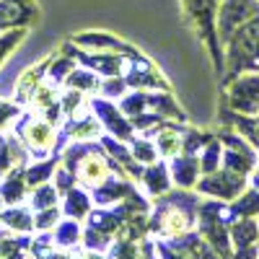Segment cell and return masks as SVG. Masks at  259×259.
<instances>
[{
  "instance_id": "6",
  "label": "cell",
  "mask_w": 259,
  "mask_h": 259,
  "mask_svg": "<svg viewBox=\"0 0 259 259\" xmlns=\"http://www.w3.org/2000/svg\"><path fill=\"white\" fill-rule=\"evenodd\" d=\"M21 135H24L26 145H29L31 150H39V153H45L47 148L55 145V130H52V122L29 119L26 127L21 130Z\"/></svg>"
},
{
  "instance_id": "7",
  "label": "cell",
  "mask_w": 259,
  "mask_h": 259,
  "mask_svg": "<svg viewBox=\"0 0 259 259\" xmlns=\"http://www.w3.org/2000/svg\"><path fill=\"white\" fill-rule=\"evenodd\" d=\"M106 171H109V168H106V161L99 153H89L83 158V163H80L78 177H80L83 184H99V182H104Z\"/></svg>"
},
{
  "instance_id": "10",
  "label": "cell",
  "mask_w": 259,
  "mask_h": 259,
  "mask_svg": "<svg viewBox=\"0 0 259 259\" xmlns=\"http://www.w3.org/2000/svg\"><path fill=\"white\" fill-rule=\"evenodd\" d=\"M182 148V135L177 133V130H161V135H158V150H161V156H174L177 150Z\"/></svg>"
},
{
  "instance_id": "16",
  "label": "cell",
  "mask_w": 259,
  "mask_h": 259,
  "mask_svg": "<svg viewBox=\"0 0 259 259\" xmlns=\"http://www.w3.org/2000/svg\"><path fill=\"white\" fill-rule=\"evenodd\" d=\"M135 156L143 158V161H153V158H156V150H150L148 143H138V145H135Z\"/></svg>"
},
{
  "instance_id": "12",
  "label": "cell",
  "mask_w": 259,
  "mask_h": 259,
  "mask_svg": "<svg viewBox=\"0 0 259 259\" xmlns=\"http://www.w3.org/2000/svg\"><path fill=\"white\" fill-rule=\"evenodd\" d=\"M145 179L150 184V192H166V187H168V177H166L163 166H150L145 171Z\"/></svg>"
},
{
  "instance_id": "9",
  "label": "cell",
  "mask_w": 259,
  "mask_h": 259,
  "mask_svg": "<svg viewBox=\"0 0 259 259\" xmlns=\"http://www.w3.org/2000/svg\"><path fill=\"white\" fill-rule=\"evenodd\" d=\"M26 34H29V29H26V26H21V29H8L3 36H0V65H3L6 57L21 45V41L26 39Z\"/></svg>"
},
{
  "instance_id": "5",
  "label": "cell",
  "mask_w": 259,
  "mask_h": 259,
  "mask_svg": "<svg viewBox=\"0 0 259 259\" xmlns=\"http://www.w3.org/2000/svg\"><path fill=\"white\" fill-rule=\"evenodd\" d=\"M39 21V8L34 0H0V34L8 29L31 26Z\"/></svg>"
},
{
  "instance_id": "3",
  "label": "cell",
  "mask_w": 259,
  "mask_h": 259,
  "mask_svg": "<svg viewBox=\"0 0 259 259\" xmlns=\"http://www.w3.org/2000/svg\"><path fill=\"white\" fill-rule=\"evenodd\" d=\"M254 13H259L256 0H226L218 11V39L228 41L233 31L244 26V21H249Z\"/></svg>"
},
{
  "instance_id": "1",
  "label": "cell",
  "mask_w": 259,
  "mask_h": 259,
  "mask_svg": "<svg viewBox=\"0 0 259 259\" xmlns=\"http://www.w3.org/2000/svg\"><path fill=\"white\" fill-rule=\"evenodd\" d=\"M182 11H184L187 24L194 29V34L210 50V57L215 62V73L223 75V50H221V39H218V24H215L218 0H182Z\"/></svg>"
},
{
  "instance_id": "14",
  "label": "cell",
  "mask_w": 259,
  "mask_h": 259,
  "mask_svg": "<svg viewBox=\"0 0 259 259\" xmlns=\"http://www.w3.org/2000/svg\"><path fill=\"white\" fill-rule=\"evenodd\" d=\"M85 210H89V202H85V197H83V194H78V192H73V194H70V202H68V212H70V215H83Z\"/></svg>"
},
{
  "instance_id": "4",
  "label": "cell",
  "mask_w": 259,
  "mask_h": 259,
  "mask_svg": "<svg viewBox=\"0 0 259 259\" xmlns=\"http://www.w3.org/2000/svg\"><path fill=\"white\" fill-rule=\"evenodd\" d=\"M226 101L236 112H244V114L259 112V75H244L233 85H228Z\"/></svg>"
},
{
  "instance_id": "8",
  "label": "cell",
  "mask_w": 259,
  "mask_h": 259,
  "mask_svg": "<svg viewBox=\"0 0 259 259\" xmlns=\"http://www.w3.org/2000/svg\"><path fill=\"white\" fill-rule=\"evenodd\" d=\"M94 106H96V114L104 119V124L109 127L114 135H119V138H130V135H133L130 124L122 122V117H117V109H114L112 104H106V101H94Z\"/></svg>"
},
{
  "instance_id": "17",
  "label": "cell",
  "mask_w": 259,
  "mask_h": 259,
  "mask_svg": "<svg viewBox=\"0 0 259 259\" xmlns=\"http://www.w3.org/2000/svg\"><path fill=\"white\" fill-rule=\"evenodd\" d=\"M18 109H16V106L13 104H6V101H0V124H3V122H8L13 114H16Z\"/></svg>"
},
{
  "instance_id": "11",
  "label": "cell",
  "mask_w": 259,
  "mask_h": 259,
  "mask_svg": "<svg viewBox=\"0 0 259 259\" xmlns=\"http://www.w3.org/2000/svg\"><path fill=\"white\" fill-rule=\"evenodd\" d=\"M194 174H197V163H194L189 156L187 158H179L174 163V177L179 184H192L194 182Z\"/></svg>"
},
{
  "instance_id": "2",
  "label": "cell",
  "mask_w": 259,
  "mask_h": 259,
  "mask_svg": "<svg viewBox=\"0 0 259 259\" xmlns=\"http://www.w3.org/2000/svg\"><path fill=\"white\" fill-rule=\"evenodd\" d=\"M231 50H228V78H233L241 70L259 68V13L254 21L239 26L233 31Z\"/></svg>"
},
{
  "instance_id": "15",
  "label": "cell",
  "mask_w": 259,
  "mask_h": 259,
  "mask_svg": "<svg viewBox=\"0 0 259 259\" xmlns=\"http://www.w3.org/2000/svg\"><path fill=\"white\" fill-rule=\"evenodd\" d=\"M6 221H8L11 226H18V228H29V226H31V221H29L26 212H8Z\"/></svg>"
},
{
  "instance_id": "13",
  "label": "cell",
  "mask_w": 259,
  "mask_h": 259,
  "mask_svg": "<svg viewBox=\"0 0 259 259\" xmlns=\"http://www.w3.org/2000/svg\"><path fill=\"white\" fill-rule=\"evenodd\" d=\"M68 85L70 89H75V91H91L94 85H96V78L91 75V73H85V70H73L70 73V78H68Z\"/></svg>"
}]
</instances>
